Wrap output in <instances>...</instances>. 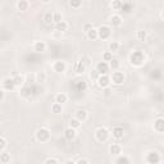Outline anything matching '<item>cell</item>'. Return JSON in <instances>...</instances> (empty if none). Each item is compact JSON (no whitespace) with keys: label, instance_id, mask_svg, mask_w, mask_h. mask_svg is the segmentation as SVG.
I'll return each mask as SVG.
<instances>
[{"label":"cell","instance_id":"obj_15","mask_svg":"<svg viewBox=\"0 0 164 164\" xmlns=\"http://www.w3.org/2000/svg\"><path fill=\"white\" fill-rule=\"evenodd\" d=\"M85 68H86V65H85L81 60H78V62H76V63H74V72L77 73V74L83 73V72H85Z\"/></svg>","mask_w":164,"mask_h":164},{"label":"cell","instance_id":"obj_20","mask_svg":"<svg viewBox=\"0 0 164 164\" xmlns=\"http://www.w3.org/2000/svg\"><path fill=\"white\" fill-rule=\"evenodd\" d=\"M109 152L113 154V155L121 154V146H119L118 144H112L110 146H109Z\"/></svg>","mask_w":164,"mask_h":164},{"label":"cell","instance_id":"obj_29","mask_svg":"<svg viewBox=\"0 0 164 164\" xmlns=\"http://www.w3.org/2000/svg\"><path fill=\"white\" fill-rule=\"evenodd\" d=\"M136 37H137V40H138V41H145V39H146V31H144V30L137 31Z\"/></svg>","mask_w":164,"mask_h":164},{"label":"cell","instance_id":"obj_4","mask_svg":"<svg viewBox=\"0 0 164 164\" xmlns=\"http://www.w3.org/2000/svg\"><path fill=\"white\" fill-rule=\"evenodd\" d=\"M112 35V31L110 27L108 26H101L99 30H97V39H101V40H108Z\"/></svg>","mask_w":164,"mask_h":164},{"label":"cell","instance_id":"obj_5","mask_svg":"<svg viewBox=\"0 0 164 164\" xmlns=\"http://www.w3.org/2000/svg\"><path fill=\"white\" fill-rule=\"evenodd\" d=\"M162 160L160 158V154L157 151H150L148 152V155H146V162L148 164H159Z\"/></svg>","mask_w":164,"mask_h":164},{"label":"cell","instance_id":"obj_34","mask_svg":"<svg viewBox=\"0 0 164 164\" xmlns=\"http://www.w3.org/2000/svg\"><path fill=\"white\" fill-rule=\"evenodd\" d=\"M103 59H104L103 62H106V63H108V62H110V60L113 59V54H112L110 51H106V53H104Z\"/></svg>","mask_w":164,"mask_h":164},{"label":"cell","instance_id":"obj_32","mask_svg":"<svg viewBox=\"0 0 164 164\" xmlns=\"http://www.w3.org/2000/svg\"><path fill=\"white\" fill-rule=\"evenodd\" d=\"M108 64H109V68H112V69H114V71L118 69V67H119V62H118L117 59H112Z\"/></svg>","mask_w":164,"mask_h":164},{"label":"cell","instance_id":"obj_43","mask_svg":"<svg viewBox=\"0 0 164 164\" xmlns=\"http://www.w3.org/2000/svg\"><path fill=\"white\" fill-rule=\"evenodd\" d=\"M91 28H94L92 23H86V25H85V27H83V31H85V32H87V31H90Z\"/></svg>","mask_w":164,"mask_h":164},{"label":"cell","instance_id":"obj_23","mask_svg":"<svg viewBox=\"0 0 164 164\" xmlns=\"http://www.w3.org/2000/svg\"><path fill=\"white\" fill-rule=\"evenodd\" d=\"M86 36H87V39H90V40H96L97 39V30L96 28H91L90 31L86 32Z\"/></svg>","mask_w":164,"mask_h":164},{"label":"cell","instance_id":"obj_3","mask_svg":"<svg viewBox=\"0 0 164 164\" xmlns=\"http://www.w3.org/2000/svg\"><path fill=\"white\" fill-rule=\"evenodd\" d=\"M95 138L99 141V143H105V141L109 138V132H108V129L104 128V127L97 128L96 132H95Z\"/></svg>","mask_w":164,"mask_h":164},{"label":"cell","instance_id":"obj_38","mask_svg":"<svg viewBox=\"0 0 164 164\" xmlns=\"http://www.w3.org/2000/svg\"><path fill=\"white\" fill-rule=\"evenodd\" d=\"M69 5L72 8H80L82 5V3L80 2V0H72V2H69Z\"/></svg>","mask_w":164,"mask_h":164},{"label":"cell","instance_id":"obj_2","mask_svg":"<svg viewBox=\"0 0 164 164\" xmlns=\"http://www.w3.org/2000/svg\"><path fill=\"white\" fill-rule=\"evenodd\" d=\"M36 140L40 141V143H46V141L50 140V131L48 128H39L36 131Z\"/></svg>","mask_w":164,"mask_h":164},{"label":"cell","instance_id":"obj_42","mask_svg":"<svg viewBox=\"0 0 164 164\" xmlns=\"http://www.w3.org/2000/svg\"><path fill=\"white\" fill-rule=\"evenodd\" d=\"M44 164H59V162L57 159H54V158H49V159L45 160V163H44Z\"/></svg>","mask_w":164,"mask_h":164},{"label":"cell","instance_id":"obj_18","mask_svg":"<svg viewBox=\"0 0 164 164\" xmlns=\"http://www.w3.org/2000/svg\"><path fill=\"white\" fill-rule=\"evenodd\" d=\"M110 23L113 26H115V27H119V26L122 25V18H121V16H118V14L112 16L110 17Z\"/></svg>","mask_w":164,"mask_h":164},{"label":"cell","instance_id":"obj_41","mask_svg":"<svg viewBox=\"0 0 164 164\" xmlns=\"http://www.w3.org/2000/svg\"><path fill=\"white\" fill-rule=\"evenodd\" d=\"M160 76H162V73H160L159 69L152 71V73H151V77H152V78H160Z\"/></svg>","mask_w":164,"mask_h":164},{"label":"cell","instance_id":"obj_17","mask_svg":"<svg viewBox=\"0 0 164 164\" xmlns=\"http://www.w3.org/2000/svg\"><path fill=\"white\" fill-rule=\"evenodd\" d=\"M34 49H35L36 53H42V51H45L46 45H45V42H44V41H37V42H35Z\"/></svg>","mask_w":164,"mask_h":164},{"label":"cell","instance_id":"obj_37","mask_svg":"<svg viewBox=\"0 0 164 164\" xmlns=\"http://www.w3.org/2000/svg\"><path fill=\"white\" fill-rule=\"evenodd\" d=\"M31 95H32V87H27V89L22 91V96H25V97H30Z\"/></svg>","mask_w":164,"mask_h":164},{"label":"cell","instance_id":"obj_35","mask_svg":"<svg viewBox=\"0 0 164 164\" xmlns=\"http://www.w3.org/2000/svg\"><path fill=\"white\" fill-rule=\"evenodd\" d=\"M112 8H113L114 10H121V8H122V2H119V0H115V2L112 3Z\"/></svg>","mask_w":164,"mask_h":164},{"label":"cell","instance_id":"obj_45","mask_svg":"<svg viewBox=\"0 0 164 164\" xmlns=\"http://www.w3.org/2000/svg\"><path fill=\"white\" fill-rule=\"evenodd\" d=\"M3 100H4V91L0 89V103H2Z\"/></svg>","mask_w":164,"mask_h":164},{"label":"cell","instance_id":"obj_28","mask_svg":"<svg viewBox=\"0 0 164 164\" xmlns=\"http://www.w3.org/2000/svg\"><path fill=\"white\" fill-rule=\"evenodd\" d=\"M118 49H119V42H117V41H112L110 44H109V50H110L112 54H113L114 51H118Z\"/></svg>","mask_w":164,"mask_h":164},{"label":"cell","instance_id":"obj_1","mask_svg":"<svg viewBox=\"0 0 164 164\" xmlns=\"http://www.w3.org/2000/svg\"><path fill=\"white\" fill-rule=\"evenodd\" d=\"M129 63L135 67H141L145 63V54L140 50H135L129 55Z\"/></svg>","mask_w":164,"mask_h":164},{"label":"cell","instance_id":"obj_30","mask_svg":"<svg viewBox=\"0 0 164 164\" xmlns=\"http://www.w3.org/2000/svg\"><path fill=\"white\" fill-rule=\"evenodd\" d=\"M63 19H62V13H59V12H54L53 13V22L54 23H59V22H62Z\"/></svg>","mask_w":164,"mask_h":164},{"label":"cell","instance_id":"obj_14","mask_svg":"<svg viewBox=\"0 0 164 164\" xmlns=\"http://www.w3.org/2000/svg\"><path fill=\"white\" fill-rule=\"evenodd\" d=\"M76 119H78V121L82 123L87 119V112L83 110V109H80V110L76 112Z\"/></svg>","mask_w":164,"mask_h":164},{"label":"cell","instance_id":"obj_31","mask_svg":"<svg viewBox=\"0 0 164 164\" xmlns=\"http://www.w3.org/2000/svg\"><path fill=\"white\" fill-rule=\"evenodd\" d=\"M69 124H71V128L76 129V128H78V127L81 126V122L78 121V119H76V118H72V119H71V122H69Z\"/></svg>","mask_w":164,"mask_h":164},{"label":"cell","instance_id":"obj_40","mask_svg":"<svg viewBox=\"0 0 164 164\" xmlns=\"http://www.w3.org/2000/svg\"><path fill=\"white\" fill-rule=\"evenodd\" d=\"M7 148V140L3 138V137H0V151L4 150Z\"/></svg>","mask_w":164,"mask_h":164},{"label":"cell","instance_id":"obj_13","mask_svg":"<svg viewBox=\"0 0 164 164\" xmlns=\"http://www.w3.org/2000/svg\"><path fill=\"white\" fill-rule=\"evenodd\" d=\"M64 138L65 140H68V141H72L76 138V129L73 128H65L64 129Z\"/></svg>","mask_w":164,"mask_h":164},{"label":"cell","instance_id":"obj_8","mask_svg":"<svg viewBox=\"0 0 164 164\" xmlns=\"http://www.w3.org/2000/svg\"><path fill=\"white\" fill-rule=\"evenodd\" d=\"M96 72L99 73L100 76L101 74H106L109 72V64L106 62H100V63H97L96 65Z\"/></svg>","mask_w":164,"mask_h":164},{"label":"cell","instance_id":"obj_46","mask_svg":"<svg viewBox=\"0 0 164 164\" xmlns=\"http://www.w3.org/2000/svg\"><path fill=\"white\" fill-rule=\"evenodd\" d=\"M64 164H76V162H73V160H71V159H69V160H65V163H64Z\"/></svg>","mask_w":164,"mask_h":164},{"label":"cell","instance_id":"obj_9","mask_svg":"<svg viewBox=\"0 0 164 164\" xmlns=\"http://www.w3.org/2000/svg\"><path fill=\"white\" fill-rule=\"evenodd\" d=\"M154 129L158 134H163L164 132V119L163 118H157L154 121Z\"/></svg>","mask_w":164,"mask_h":164},{"label":"cell","instance_id":"obj_39","mask_svg":"<svg viewBox=\"0 0 164 164\" xmlns=\"http://www.w3.org/2000/svg\"><path fill=\"white\" fill-rule=\"evenodd\" d=\"M45 78H46V74L45 73H37V76H36L37 82H44V81H45Z\"/></svg>","mask_w":164,"mask_h":164},{"label":"cell","instance_id":"obj_33","mask_svg":"<svg viewBox=\"0 0 164 164\" xmlns=\"http://www.w3.org/2000/svg\"><path fill=\"white\" fill-rule=\"evenodd\" d=\"M51 110H53V113H55V114H59V113H62V105L60 104H53V106H51Z\"/></svg>","mask_w":164,"mask_h":164},{"label":"cell","instance_id":"obj_6","mask_svg":"<svg viewBox=\"0 0 164 164\" xmlns=\"http://www.w3.org/2000/svg\"><path fill=\"white\" fill-rule=\"evenodd\" d=\"M124 73L123 72H113L112 74V77H110V82H113L114 85L119 86V85H122L124 82Z\"/></svg>","mask_w":164,"mask_h":164},{"label":"cell","instance_id":"obj_10","mask_svg":"<svg viewBox=\"0 0 164 164\" xmlns=\"http://www.w3.org/2000/svg\"><path fill=\"white\" fill-rule=\"evenodd\" d=\"M53 69L55 71V72H58V73H62V72H64L65 69H67V64H65V62L58 60V62H55V63H54V65H53Z\"/></svg>","mask_w":164,"mask_h":164},{"label":"cell","instance_id":"obj_25","mask_svg":"<svg viewBox=\"0 0 164 164\" xmlns=\"http://www.w3.org/2000/svg\"><path fill=\"white\" fill-rule=\"evenodd\" d=\"M115 164H131L128 157L126 155H121V157H118L117 160H115Z\"/></svg>","mask_w":164,"mask_h":164},{"label":"cell","instance_id":"obj_22","mask_svg":"<svg viewBox=\"0 0 164 164\" xmlns=\"http://www.w3.org/2000/svg\"><path fill=\"white\" fill-rule=\"evenodd\" d=\"M67 28H68V25H67V22H64V21H62V22H59V23L55 25V30L59 31V32L67 31Z\"/></svg>","mask_w":164,"mask_h":164},{"label":"cell","instance_id":"obj_44","mask_svg":"<svg viewBox=\"0 0 164 164\" xmlns=\"http://www.w3.org/2000/svg\"><path fill=\"white\" fill-rule=\"evenodd\" d=\"M76 164H90L89 163V160H87V159H85V158H81L77 163H76Z\"/></svg>","mask_w":164,"mask_h":164},{"label":"cell","instance_id":"obj_24","mask_svg":"<svg viewBox=\"0 0 164 164\" xmlns=\"http://www.w3.org/2000/svg\"><path fill=\"white\" fill-rule=\"evenodd\" d=\"M28 7H30V3L26 2V0H21V2L17 3V8H18V10H27Z\"/></svg>","mask_w":164,"mask_h":164},{"label":"cell","instance_id":"obj_7","mask_svg":"<svg viewBox=\"0 0 164 164\" xmlns=\"http://www.w3.org/2000/svg\"><path fill=\"white\" fill-rule=\"evenodd\" d=\"M110 77H109L108 74H101L99 78H97V85H99L101 89H108L109 86H110Z\"/></svg>","mask_w":164,"mask_h":164},{"label":"cell","instance_id":"obj_16","mask_svg":"<svg viewBox=\"0 0 164 164\" xmlns=\"http://www.w3.org/2000/svg\"><path fill=\"white\" fill-rule=\"evenodd\" d=\"M67 100H68V96L65 95L64 92H60V94H58L57 96H55V103L57 104H64V103H67Z\"/></svg>","mask_w":164,"mask_h":164},{"label":"cell","instance_id":"obj_11","mask_svg":"<svg viewBox=\"0 0 164 164\" xmlns=\"http://www.w3.org/2000/svg\"><path fill=\"white\" fill-rule=\"evenodd\" d=\"M3 87H4V90H7V91H12V90H14V87H16V85H14V81H13V78H5L4 81H3Z\"/></svg>","mask_w":164,"mask_h":164},{"label":"cell","instance_id":"obj_19","mask_svg":"<svg viewBox=\"0 0 164 164\" xmlns=\"http://www.w3.org/2000/svg\"><path fill=\"white\" fill-rule=\"evenodd\" d=\"M132 9H134V5H132V3H129V2H126V3H122V8H121V10L123 13H131L132 12Z\"/></svg>","mask_w":164,"mask_h":164},{"label":"cell","instance_id":"obj_36","mask_svg":"<svg viewBox=\"0 0 164 164\" xmlns=\"http://www.w3.org/2000/svg\"><path fill=\"white\" fill-rule=\"evenodd\" d=\"M13 81H14L16 86H21L22 83H23V77H22V76H16V77L13 78Z\"/></svg>","mask_w":164,"mask_h":164},{"label":"cell","instance_id":"obj_27","mask_svg":"<svg viewBox=\"0 0 164 164\" xmlns=\"http://www.w3.org/2000/svg\"><path fill=\"white\" fill-rule=\"evenodd\" d=\"M0 162H2L3 164L10 163V154H8V152H3V154H0Z\"/></svg>","mask_w":164,"mask_h":164},{"label":"cell","instance_id":"obj_21","mask_svg":"<svg viewBox=\"0 0 164 164\" xmlns=\"http://www.w3.org/2000/svg\"><path fill=\"white\" fill-rule=\"evenodd\" d=\"M76 90H77L78 92H83L87 90V83L85 81H78L76 82Z\"/></svg>","mask_w":164,"mask_h":164},{"label":"cell","instance_id":"obj_12","mask_svg":"<svg viewBox=\"0 0 164 164\" xmlns=\"http://www.w3.org/2000/svg\"><path fill=\"white\" fill-rule=\"evenodd\" d=\"M113 137L114 138H117V140H121V138H123V136H124V129L122 128V127H119V126H117V127H114L113 128Z\"/></svg>","mask_w":164,"mask_h":164},{"label":"cell","instance_id":"obj_26","mask_svg":"<svg viewBox=\"0 0 164 164\" xmlns=\"http://www.w3.org/2000/svg\"><path fill=\"white\" fill-rule=\"evenodd\" d=\"M44 22L45 25H51L53 23V13L51 12H46L44 14Z\"/></svg>","mask_w":164,"mask_h":164}]
</instances>
